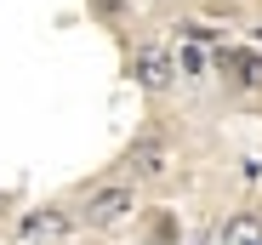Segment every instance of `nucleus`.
Wrapping results in <instances>:
<instances>
[{
    "label": "nucleus",
    "mask_w": 262,
    "mask_h": 245,
    "mask_svg": "<svg viewBox=\"0 0 262 245\" xmlns=\"http://www.w3.org/2000/svg\"><path fill=\"white\" fill-rule=\"evenodd\" d=\"M131 211H137V188H131V183H103V188H92V194H85L80 199V222L85 228H114V222H125Z\"/></svg>",
    "instance_id": "obj_1"
},
{
    "label": "nucleus",
    "mask_w": 262,
    "mask_h": 245,
    "mask_svg": "<svg viewBox=\"0 0 262 245\" xmlns=\"http://www.w3.org/2000/svg\"><path fill=\"white\" fill-rule=\"evenodd\" d=\"M74 211H63V206H40V211H23V222H17V234L29 239V245H63L69 234H74Z\"/></svg>",
    "instance_id": "obj_2"
},
{
    "label": "nucleus",
    "mask_w": 262,
    "mask_h": 245,
    "mask_svg": "<svg viewBox=\"0 0 262 245\" xmlns=\"http://www.w3.org/2000/svg\"><path fill=\"white\" fill-rule=\"evenodd\" d=\"M131 80H137L143 92H171L177 57H171L165 46H131Z\"/></svg>",
    "instance_id": "obj_3"
},
{
    "label": "nucleus",
    "mask_w": 262,
    "mask_h": 245,
    "mask_svg": "<svg viewBox=\"0 0 262 245\" xmlns=\"http://www.w3.org/2000/svg\"><path fill=\"white\" fill-rule=\"evenodd\" d=\"M171 143L160 137V131H143V137H131V148H125V166H131V177H165L171 171Z\"/></svg>",
    "instance_id": "obj_4"
},
{
    "label": "nucleus",
    "mask_w": 262,
    "mask_h": 245,
    "mask_svg": "<svg viewBox=\"0 0 262 245\" xmlns=\"http://www.w3.org/2000/svg\"><path fill=\"white\" fill-rule=\"evenodd\" d=\"M216 69H228L239 86H262V57L256 52H234V46H216Z\"/></svg>",
    "instance_id": "obj_5"
},
{
    "label": "nucleus",
    "mask_w": 262,
    "mask_h": 245,
    "mask_svg": "<svg viewBox=\"0 0 262 245\" xmlns=\"http://www.w3.org/2000/svg\"><path fill=\"white\" fill-rule=\"evenodd\" d=\"M216 245H262V217L256 211H234L216 228Z\"/></svg>",
    "instance_id": "obj_6"
},
{
    "label": "nucleus",
    "mask_w": 262,
    "mask_h": 245,
    "mask_svg": "<svg viewBox=\"0 0 262 245\" xmlns=\"http://www.w3.org/2000/svg\"><path fill=\"white\" fill-rule=\"evenodd\" d=\"M171 57H177L183 80H205V74H211V52H205V46H194V40H183V46L171 52Z\"/></svg>",
    "instance_id": "obj_7"
},
{
    "label": "nucleus",
    "mask_w": 262,
    "mask_h": 245,
    "mask_svg": "<svg viewBox=\"0 0 262 245\" xmlns=\"http://www.w3.org/2000/svg\"><path fill=\"white\" fill-rule=\"evenodd\" d=\"M92 6H97V12L108 17V23H120V17L131 12V0H92Z\"/></svg>",
    "instance_id": "obj_8"
}]
</instances>
